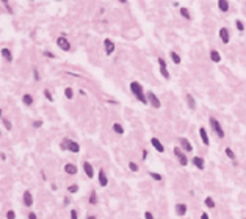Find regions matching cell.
I'll list each match as a JSON object with an SVG mask.
<instances>
[{
	"instance_id": "obj_31",
	"label": "cell",
	"mask_w": 246,
	"mask_h": 219,
	"mask_svg": "<svg viewBox=\"0 0 246 219\" xmlns=\"http://www.w3.org/2000/svg\"><path fill=\"white\" fill-rule=\"evenodd\" d=\"M129 169H130L132 172H138V171H140V166H138L135 161H130V163H129Z\"/></svg>"
},
{
	"instance_id": "obj_49",
	"label": "cell",
	"mask_w": 246,
	"mask_h": 219,
	"mask_svg": "<svg viewBox=\"0 0 246 219\" xmlns=\"http://www.w3.org/2000/svg\"><path fill=\"white\" fill-rule=\"evenodd\" d=\"M244 5H246V2H244Z\"/></svg>"
},
{
	"instance_id": "obj_8",
	"label": "cell",
	"mask_w": 246,
	"mask_h": 219,
	"mask_svg": "<svg viewBox=\"0 0 246 219\" xmlns=\"http://www.w3.org/2000/svg\"><path fill=\"white\" fill-rule=\"evenodd\" d=\"M22 202H24V205L25 207H32L33 205V194H32V191H24V196H22Z\"/></svg>"
},
{
	"instance_id": "obj_25",
	"label": "cell",
	"mask_w": 246,
	"mask_h": 219,
	"mask_svg": "<svg viewBox=\"0 0 246 219\" xmlns=\"http://www.w3.org/2000/svg\"><path fill=\"white\" fill-rule=\"evenodd\" d=\"M187 103H188V106H190L191 110L196 108V100H194V97H193L191 94H187Z\"/></svg>"
},
{
	"instance_id": "obj_15",
	"label": "cell",
	"mask_w": 246,
	"mask_h": 219,
	"mask_svg": "<svg viewBox=\"0 0 246 219\" xmlns=\"http://www.w3.org/2000/svg\"><path fill=\"white\" fill-rule=\"evenodd\" d=\"M97 177H99V185H100L102 188H105V186L108 185V178H107V174H105V171H103V169H99V174H97Z\"/></svg>"
},
{
	"instance_id": "obj_45",
	"label": "cell",
	"mask_w": 246,
	"mask_h": 219,
	"mask_svg": "<svg viewBox=\"0 0 246 219\" xmlns=\"http://www.w3.org/2000/svg\"><path fill=\"white\" fill-rule=\"evenodd\" d=\"M201 219H210V216L204 211V213H201Z\"/></svg>"
},
{
	"instance_id": "obj_19",
	"label": "cell",
	"mask_w": 246,
	"mask_h": 219,
	"mask_svg": "<svg viewBox=\"0 0 246 219\" xmlns=\"http://www.w3.org/2000/svg\"><path fill=\"white\" fill-rule=\"evenodd\" d=\"M218 8H219V11H223V13L229 11V2H227V0H218Z\"/></svg>"
},
{
	"instance_id": "obj_40",
	"label": "cell",
	"mask_w": 246,
	"mask_h": 219,
	"mask_svg": "<svg viewBox=\"0 0 246 219\" xmlns=\"http://www.w3.org/2000/svg\"><path fill=\"white\" fill-rule=\"evenodd\" d=\"M68 141H69L68 138L63 139V143H61V149H63V150H68Z\"/></svg>"
},
{
	"instance_id": "obj_24",
	"label": "cell",
	"mask_w": 246,
	"mask_h": 219,
	"mask_svg": "<svg viewBox=\"0 0 246 219\" xmlns=\"http://www.w3.org/2000/svg\"><path fill=\"white\" fill-rule=\"evenodd\" d=\"M204 205H205L207 208H215V207H216L215 199H213V197H210V196H207V197L204 199Z\"/></svg>"
},
{
	"instance_id": "obj_44",
	"label": "cell",
	"mask_w": 246,
	"mask_h": 219,
	"mask_svg": "<svg viewBox=\"0 0 246 219\" xmlns=\"http://www.w3.org/2000/svg\"><path fill=\"white\" fill-rule=\"evenodd\" d=\"M33 75H35V80L38 81V80H39V74H38V71H36V69H33Z\"/></svg>"
},
{
	"instance_id": "obj_4",
	"label": "cell",
	"mask_w": 246,
	"mask_h": 219,
	"mask_svg": "<svg viewBox=\"0 0 246 219\" xmlns=\"http://www.w3.org/2000/svg\"><path fill=\"white\" fill-rule=\"evenodd\" d=\"M158 61V66H160V74H162V77L163 78H166V80H169V71H168V64H166V61L163 60V58H158L157 60Z\"/></svg>"
},
{
	"instance_id": "obj_3",
	"label": "cell",
	"mask_w": 246,
	"mask_h": 219,
	"mask_svg": "<svg viewBox=\"0 0 246 219\" xmlns=\"http://www.w3.org/2000/svg\"><path fill=\"white\" fill-rule=\"evenodd\" d=\"M173 152H174V155H176V158L179 160V163H180V166H187L188 164V158H187V153L180 149V147H174L173 149Z\"/></svg>"
},
{
	"instance_id": "obj_11",
	"label": "cell",
	"mask_w": 246,
	"mask_h": 219,
	"mask_svg": "<svg viewBox=\"0 0 246 219\" xmlns=\"http://www.w3.org/2000/svg\"><path fill=\"white\" fill-rule=\"evenodd\" d=\"M151 144H152V147H154L158 153H163V152H165V146L162 144V141H160L158 138H155V136H154V138L151 139Z\"/></svg>"
},
{
	"instance_id": "obj_1",
	"label": "cell",
	"mask_w": 246,
	"mask_h": 219,
	"mask_svg": "<svg viewBox=\"0 0 246 219\" xmlns=\"http://www.w3.org/2000/svg\"><path fill=\"white\" fill-rule=\"evenodd\" d=\"M130 91H132V94H133L141 103H144V105L149 103V100H148V94H144L143 85H141L140 81H130Z\"/></svg>"
},
{
	"instance_id": "obj_34",
	"label": "cell",
	"mask_w": 246,
	"mask_h": 219,
	"mask_svg": "<svg viewBox=\"0 0 246 219\" xmlns=\"http://www.w3.org/2000/svg\"><path fill=\"white\" fill-rule=\"evenodd\" d=\"M235 27H237V30H238V32H243V30H244V24H243L240 19H237V21H235Z\"/></svg>"
},
{
	"instance_id": "obj_22",
	"label": "cell",
	"mask_w": 246,
	"mask_h": 219,
	"mask_svg": "<svg viewBox=\"0 0 246 219\" xmlns=\"http://www.w3.org/2000/svg\"><path fill=\"white\" fill-rule=\"evenodd\" d=\"M33 100H35V99H33V95H32V94H28V92L22 95V103H24V105H27V106H30V105L33 103Z\"/></svg>"
},
{
	"instance_id": "obj_36",
	"label": "cell",
	"mask_w": 246,
	"mask_h": 219,
	"mask_svg": "<svg viewBox=\"0 0 246 219\" xmlns=\"http://www.w3.org/2000/svg\"><path fill=\"white\" fill-rule=\"evenodd\" d=\"M68 191H69L71 194L78 192V185H69V186H68Z\"/></svg>"
},
{
	"instance_id": "obj_5",
	"label": "cell",
	"mask_w": 246,
	"mask_h": 219,
	"mask_svg": "<svg viewBox=\"0 0 246 219\" xmlns=\"http://www.w3.org/2000/svg\"><path fill=\"white\" fill-rule=\"evenodd\" d=\"M57 44H58V47H60L61 50H64V52H69V50H71V42H69L64 36L57 38Z\"/></svg>"
},
{
	"instance_id": "obj_7",
	"label": "cell",
	"mask_w": 246,
	"mask_h": 219,
	"mask_svg": "<svg viewBox=\"0 0 246 219\" xmlns=\"http://www.w3.org/2000/svg\"><path fill=\"white\" fill-rule=\"evenodd\" d=\"M179 143H180V149H182L183 152H187V153L193 152V146H191V143H190L187 138H179Z\"/></svg>"
},
{
	"instance_id": "obj_20",
	"label": "cell",
	"mask_w": 246,
	"mask_h": 219,
	"mask_svg": "<svg viewBox=\"0 0 246 219\" xmlns=\"http://www.w3.org/2000/svg\"><path fill=\"white\" fill-rule=\"evenodd\" d=\"M2 56L8 61V63H11L13 61V55H11V50L10 49H7V47H3L2 49Z\"/></svg>"
},
{
	"instance_id": "obj_6",
	"label": "cell",
	"mask_w": 246,
	"mask_h": 219,
	"mask_svg": "<svg viewBox=\"0 0 246 219\" xmlns=\"http://www.w3.org/2000/svg\"><path fill=\"white\" fill-rule=\"evenodd\" d=\"M148 100H149V105L151 106H154V108H160L162 106V103H160V99L152 92V91H149L148 92Z\"/></svg>"
},
{
	"instance_id": "obj_10",
	"label": "cell",
	"mask_w": 246,
	"mask_h": 219,
	"mask_svg": "<svg viewBox=\"0 0 246 219\" xmlns=\"http://www.w3.org/2000/svg\"><path fill=\"white\" fill-rule=\"evenodd\" d=\"M199 136H201L202 144L208 147V146H210V138H208V133H207V130H205L204 127H199Z\"/></svg>"
},
{
	"instance_id": "obj_23",
	"label": "cell",
	"mask_w": 246,
	"mask_h": 219,
	"mask_svg": "<svg viewBox=\"0 0 246 219\" xmlns=\"http://www.w3.org/2000/svg\"><path fill=\"white\" fill-rule=\"evenodd\" d=\"M169 56H171V60H173L174 64H180V63H182V58H180V55H179L177 52H174V50L169 52Z\"/></svg>"
},
{
	"instance_id": "obj_32",
	"label": "cell",
	"mask_w": 246,
	"mask_h": 219,
	"mask_svg": "<svg viewBox=\"0 0 246 219\" xmlns=\"http://www.w3.org/2000/svg\"><path fill=\"white\" fill-rule=\"evenodd\" d=\"M2 124H3V127L7 129V130H11L13 129V125H11V122L7 119V118H2Z\"/></svg>"
},
{
	"instance_id": "obj_26",
	"label": "cell",
	"mask_w": 246,
	"mask_h": 219,
	"mask_svg": "<svg viewBox=\"0 0 246 219\" xmlns=\"http://www.w3.org/2000/svg\"><path fill=\"white\" fill-rule=\"evenodd\" d=\"M88 202H89V205H96V203H97V192H96V191H91V192H89Z\"/></svg>"
},
{
	"instance_id": "obj_39",
	"label": "cell",
	"mask_w": 246,
	"mask_h": 219,
	"mask_svg": "<svg viewBox=\"0 0 246 219\" xmlns=\"http://www.w3.org/2000/svg\"><path fill=\"white\" fill-rule=\"evenodd\" d=\"M44 56H47V58H57V55H55V53H52V52H49V50H46V52H44Z\"/></svg>"
},
{
	"instance_id": "obj_37",
	"label": "cell",
	"mask_w": 246,
	"mask_h": 219,
	"mask_svg": "<svg viewBox=\"0 0 246 219\" xmlns=\"http://www.w3.org/2000/svg\"><path fill=\"white\" fill-rule=\"evenodd\" d=\"M14 217H16V213L13 210H8L7 211V219H14Z\"/></svg>"
},
{
	"instance_id": "obj_21",
	"label": "cell",
	"mask_w": 246,
	"mask_h": 219,
	"mask_svg": "<svg viewBox=\"0 0 246 219\" xmlns=\"http://www.w3.org/2000/svg\"><path fill=\"white\" fill-rule=\"evenodd\" d=\"M210 60L213 61V63H219L221 61V55H219V52L218 50H210Z\"/></svg>"
},
{
	"instance_id": "obj_14",
	"label": "cell",
	"mask_w": 246,
	"mask_h": 219,
	"mask_svg": "<svg viewBox=\"0 0 246 219\" xmlns=\"http://www.w3.org/2000/svg\"><path fill=\"white\" fill-rule=\"evenodd\" d=\"M103 50H105L107 55H111V53L114 52V42H113L111 39L107 38V39L103 41Z\"/></svg>"
},
{
	"instance_id": "obj_16",
	"label": "cell",
	"mask_w": 246,
	"mask_h": 219,
	"mask_svg": "<svg viewBox=\"0 0 246 219\" xmlns=\"http://www.w3.org/2000/svg\"><path fill=\"white\" fill-rule=\"evenodd\" d=\"M68 150L72 152V153H78V152H80V146H78V143L69 139V141H68Z\"/></svg>"
},
{
	"instance_id": "obj_30",
	"label": "cell",
	"mask_w": 246,
	"mask_h": 219,
	"mask_svg": "<svg viewBox=\"0 0 246 219\" xmlns=\"http://www.w3.org/2000/svg\"><path fill=\"white\" fill-rule=\"evenodd\" d=\"M64 95H66V99H69V100H71V99L74 97V89L68 86V88L64 89Z\"/></svg>"
},
{
	"instance_id": "obj_48",
	"label": "cell",
	"mask_w": 246,
	"mask_h": 219,
	"mask_svg": "<svg viewBox=\"0 0 246 219\" xmlns=\"http://www.w3.org/2000/svg\"><path fill=\"white\" fill-rule=\"evenodd\" d=\"M0 158H2V161H5V160H7V157H5V153H3V152H2V155H0Z\"/></svg>"
},
{
	"instance_id": "obj_9",
	"label": "cell",
	"mask_w": 246,
	"mask_h": 219,
	"mask_svg": "<svg viewBox=\"0 0 246 219\" xmlns=\"http://www.w3.org/2000/svg\"><path fill=\"white\" fill-rule=\"evenodd\" d=\"M219 39H221L223 44H229V41H230V35H229V30H227L226 27L219 28Z\"/></svg>"
},
{
	"instance_id": "obj_17",
	"label": "cell",
	"mask_w": 246,
	"mask_h": 219,
	"mask_svg": "<svg viewBox=\"0 0 246 219\" xmlns=\"http://www.w3.org/2000/svg\"><path fill=\"white\" fill-rule=\"evenodd\" d=\"M64 172L69 174V175H75L78 172V169H77V166L74 163H68V164H64Z\"/></svg>"
},
{
	"instance_id": "obj_33",
	"label": "cell",
	"mask_w": 246,
	"mask_h": 219,
	"mask_svg": "<svg viewBox=\"0 0 246 219\" xmlns=\"http://www.w3.org/2000/svg\"><path fill=\"white\" fill-rule=\"evenodd\" d=\"M149 175H151V177H152L155 182H162V180H163V177H162L158 172H149Z\"/></svg>"
},
{
	"instance_id": "obj_47",
	"label": "cell",
	"mask_w": 246,
	"mask_h": 219,
	"mask_svg": "<svg viewBox=\"0 0 246 219\" xmlns=\"http://www.w3.org/2000/svg\"><path fill=\"white\" fill-rule=\"evenodd\" d=\"M86 219H97V217H96L94 214H88V216H86Z\"/></svg>"
},
{
	"instance_id": "obj_42",
	"label": "cell",
	"mask_w": 246,
	"mask_h": 219,
	"mask_svg": "<svg viewBox=\"0 0 246 219\" xmlns=\"http://www.w3.org/2000/svg\"><path fill=\"white\" fill-rule=\"evenodd\" d=\"M41 125H43V121H35V122H33V127H36V129L41 127Z\"/></svg>"
},
{
	"instance_id": "obj_13",
	"label": "cell",
	"mask_w": 246,
	"mask_h": 219,
	"mask_svg": "<svg viewBox=\"0 0 246 219\" xmlns=\"http://www.w3.org/2000/svg\"><path fill=\"white\" fill-rule=\"evenodd\" d=\"M83 171H85V174H86V177L88 178H93L94 177V168H93V164L89 163V161H83Z\"/></svg>"
},
{
	"instance_id": "obj_29",
	"label": "cell",
	"mask_w": 246,
	"mask_h": 219,
	"mask_svg": "<svg viewBox=\"0 0 246 219\" xmlns=\"http://www.w3.org/2000/svg\"><path fill=\"white\" fill-rule=\"evenodd\" d=\"M224 153H226V157H227L229 160H232V161L235 160V153H233V150H232L230 147H226V149H224Z\"/></svg>"
},
{
	"instance_id": "obj_35",
	"label": "cell",
	"mask_w": 246,
	"mask_h": 219,
	"mask_svg": "<svg viewBox=\"0 0 246 219\" xmlns=\"http://www.w3.org/2000/svg\"><path fill=\"white\" fill-rule=\"evenodd\" d=\"M44 97H46L49 102H53V95H52L50 89H44Z\"/></svg>"
},
{
	"instance_id": "obj_2",
	"label": "cell",
	"mask_w": 246,
	"mask_h": 219,
	"mask_svg": "<svg viewBox=\"0 0 246 219\" xmlns=\"http://www.w3.org/2000/svg\"><path fill=\"white\" fill-rule=\"evenodd\" d=\"M208 122H210V127H212V130L215 132V135H216L219 139H223V138H224V129L221 127V124H219L215 118H210Z\"/></svg>"
},
{
	"instance_id": "obj_28",
	"label": "cell",
	"mask_w": 246,
	"mask_h": 219,
	"mask_svg": "<svg viewBox=\"0 0 246 219\" xmlns=\"http://www.w3.org/2000/svg\"><path fill=\"white\" fill-rule=\"evenodd\" d=\"M113 132H114V133H118V135H122V133H124V129H122V125H121V124L114 122V124H113Z\"/></svg>"
},
{
	"instance_id": "obj_18",
	"label": "cell",
	"mask_w": 246,
	"mask_h": 219,
	"mask_svg": "<svg viewBox=\"0 0 246 219\" xmlns=\"http://www.w3.org/2000/svg\"><path fill=\"white\" fill-rule=\"evenodd\" d=\"M187 210H188L187 203H177V205H176V214H177V216H185V214H187Z\"/></svg>"
},
{
	"instance_id": "obj_12",
	"label": "cell",
	"mask_w": 246,
	"mask_h": 219,
	"mask_svg": "<svg viewBox=\"0 0 246 219\" xmlns=\"http://www.w3.org/2000/svg\"><path fill=\"white\" fill-rule=\"evenodd\" d=\"M191 163H193V166H194L196 169H199V171H202V169L205 168V160H204L202 157H193Z\"/></svg>"
},
{
	"instance_id": "obj_41",
	"label": "cell",
	"mask_w": 246,
	"mask_h": 219,
	"mask_svg": "<svg viewBox=\"0 0 246 219\" xmlns=\"http://www.w3.org/2000/svg\"><path fill=\"white\" fill-rule=\"evenodd\" d=\"M144 219H155V217H154V214L151 211H146L144 213Z\"/></svg>"
},
{
	"instance_id": "obj_27",
	"label": "cell",
	"mask_w": 246,
	"mask_h": 219,
	"mask_svg": "<svg viewBox=\"0 0 246 219\" xmlns=\"http://www.w3.org/2000/svg\"><path fill=\"white\" fill-rule=\"evenodd\" d=\"M180 16H182L183 19H187V21H190V19H191V14H190V10H188V8H183V7L180 8Z\"/></svg>"
},
{
	"instance_id": "obj_43",
	"label": "cell",
	"mask_w": 246,
	"mask_h": 219,
	"mask_svg": "<svg viewBox=\"0 0 246 219\" xmlns=\"http://www.w3.org/2000/svg\"><path fill=\"white\" fill-rule=\"evenodd\" d=\"M148 153H149V152H148V150L144 149V150L141 152V158H143V160H146V158H148Z\"/></svg>"
},
{
	"instance_id": "obj_38",
	"label": "cell",
	"mask_w": 246,
	"mask_h": 219,
	"mask_svg": "<svg viewBox=\"0 0 246 219\" xmlns=\"http://www.w3.org/2000/svg\"><path fill=\"white\" fill-rule=\"evenodd\" d=\"M69 214H71V219H78V213H77V210H71Z\"/></svg>"
},
{
	"instance_id": "obj_46",
	"label": "cell",
	"mask_w": 246,
	"mask_h": 219,
	"mask_svg": "<svg viewBox=\"0 0 246 219\" xmlns=\"http://www.w3.org/2000/svg\"><path fill=\"white\" fill-rule=\"evenodd\" d=\"M28 219H36V214L35 213H28Z\"/></svg>"
}]
</instances>
